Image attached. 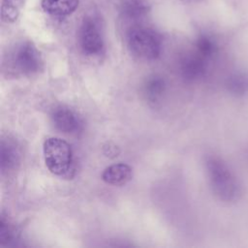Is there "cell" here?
I'll use <instances>...</instances> for the list:
<instances>
[{
    "mask_svg": "<svg viewBox=\"0 0 248 248\" xmlns=\"http://www.w3.org/2000/svg\"><path fill=\"white\" fill-rule=\"evenodd\" d=\"M205 168L210 187L219 200L230 203L240 199L241 185L222 159L216 156L206 157Z\"/></svg>",
    "mask_w": 248,
    "mask_h": 248,
    "instance_id": "1",
    "label": "cell"
},
{
    "mask_svg": "<svg viewBox=\"0 0 248 248\" xmlns=\"http://www.w3.org/2000/svg\"><path fill=\"white\" fill-rule=\"evenodd\" d=\"M44 159L48 170L58 176L69 175L73 170V151L63 139L51 137L43 145Z\"/></svg>",
    "mask_w": 248,
    "mask_h": 248,
    "instance_id": "2",
    "label": "cell"
},
{
    "mask_svg": "<svg viewBox=\"0 0 248 248\" xmlns=\"http://www.w3.org/2000/svg\"><path fill=\"white\" fill-rule=\"evenodd\" d=\"M127 45L130 51L144 60L156 59L162 50L160 36L146 27H134L127 34Z\"/></svg>",
    "mask_w": 248,
    "mask_h": 248,
    "instance_id": "3",
    "label": "cell"
},
{
    "mask_svg": "<svg viewBox=\"0 0 248 248\" xmlns=\"http://www.w3.org/2000/svg\"><path fill=\"white\" fill-rule=\"evenodd\" d=\"M12 61L16 70L24 75L38 72L42 64L40 52L31 42L19 44L13 52Z\"/></svg>",
    "mask_w": 248,
    "mask_h": 248,
    "instance_id": "4",
    "label": "cell"
},
{
    "mask_svg": "<svg viewBox=\"0 0 248 248\" xmlns=\"http://www.w3.org/2000/svg\"><path fill=\"white\" fill-rule=\"evenodd\" d=\"M78 43L81 50L87 55H95L102 51L104 40L94 19L86 18L82 21L78 31Z\"/></svg>",
    "mask_w": 248,
    "mask_h": 248,
    "instance_id": "5",
    "label": "cell"
},
{
    "mask_svg": "<svg viewBox=\"0 0 248 248\" xmlns=\"http://www.w3.org/2000/svg\"><path fill=\"white\" fill-rule=\"evenodd\" d=\"M52 122L57 130L69 134L75 133L80 128L78 116L67 107H57L51 113Z\"/></svg>",
    "mask_w": 248,
    "mask_h": 248,
    "instance_id": "6",
    "label": "cell"
},
{
    "mask_svg": "<svg viewBox=\"0 0 248 248\" xmlns=\"http://www.w3.org/2000/svg\"><path fill=\"white\" fill-rule=\"evenodd\" d=\"M204 59L197 52L196 54L185 56L179 65L181 77L187 81H193L202 78L205 71Z\"/></svg>",
    "mask_w": 248,
    "mask_h": 248,
    "instance_id": "7",
    "label": "cell"
},
{
    "mask_svg": "<svg viewBox=\"0 0 248 248\" xmlns=\"http://www.w3.org/2000/svg\"><path fill=\"white\" fill-rule=\"evenodd\" d=\"M102 178L108 184L122 186L131 180L132 169L124 163L113 164L104 170Z\"/></svg>",
    "mask_w": 248,
    "mask_h": 248,
    "instance_id": "8",
    "label": "cell"
},
{
    "mask_svg": "<svg viewBox=\"0 0 248 248\" xmlns=\"http://www.w3.org/2000/svg\"><path fill=\"white\" fill-rule=\"evenodd\" d=\"M78 6V0H42V8L49 15L66 16L73 14Z\"/></svg>",
    "mask_w": 248,
    "mask_h": 248,
    "instance_id": "9",
    "label": "cell"
},
{
    "mask_svg": "<svg viewBox=\"0 0 248 248\" xmlns=\"http://www.w3.org/2000/svg\"><path fill=\"white\" fill-rule=\"evenodd\" d=\"M18 158L19 153L15 142L3 140L0 148V165L2 172L14 169L18 162Z\"/></svg>",
    "mask_w": 248,
    "mask_h": 248,
    "instance_id": "10",
    "label": "cell"
},
{
    "mask_svg": "<svg viewBox=\"0 0 248 248\" xmlns=\"http://www.w3.org/2000/svg\"><path fill=\"white\" fill-rule=\"evenodd\" d=\"M25 0H1V18L7 23L15 22Z\"/></svg>",
    "mask_w": 248,
    "mask_h": 248,
    "instance_id": "11",
    "label": "cell"
},
{
    "mask_svg": "<svg viewBox=\"0 0 248 248\" xmlns=\"http://www.w3.org/2000/svg\"><path fill=\"white\" fill-rule=\"evenodd\" d=\"M148 11V7L142 0H125L121 7V12L124 16L136 19L143 16Z\"/></svg>",
    "mask_w": 248,
    "mask_h": 248,
    "instance_id": "12",
    "label": "cell"
},
{
    "mask_svg": "<svg viewBox=\"0 0 248 248\" xmlns=\"http://www.w3.org/2000/svg\"><path fill=\"white\" fill-rule=\"evenodd\" d=\"M166 90V82L162 77L152 76L144 84V93L151 101L158 100Z\"/></svg>",
    "mask_w": 248,
    "mask_h": 248,
    "instance_id": "13",
    "label": "cell"
},
{
    "mask_svg": "<svg viewBox=\"0 0 248 248\" xmlns=\"http://www.w3.org/2000/svg\"><path fill=\"white\" fill-rule=\"evenodd\" d=\"M228 89L235 95H243L248 92V75L238 73L231 76L227 81Z\"/></svg>",
    "mask_w": 248,
    "mask_h": 248,
    "instance_id": "14",
    "label": "cell"
},
{
    "mask_svg": "<svg viewBox=\"0 0 248 248\" xmlns=\"http://www.w3.org/2000/svg\"><path fill=\"white\" fill-rule=\"evenodd\" d=\"M196 50L197 53L202 55L203 58H207L215 52L216 45L210 37L202 35L199 37L196 42Z\"/></svg>",
    "mask_w": 248,
    "mask_h": 248,
    "instance_id": "15",
    "label": "cell"
},
{
    "mask_svg": "<svg viewBox=\"0 0 248 248\" xmlns=\"http://www.w3.org/2000/svg\"><path fill=\"white\" fill-rule=\"evenodd\" d=\"M14 238H15L14 228L4 218H2L0 222V242L2 244H7L10 241H13Z\"/></svg>",
    "mask_w": 248,
    "mask_h": 248,
    "instance_id": "16",
    "label": "cell"
}]
</instances>
